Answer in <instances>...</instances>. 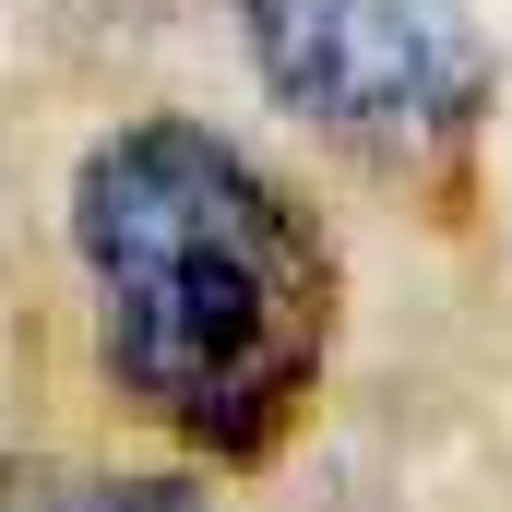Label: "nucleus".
Masks as SVG:
<instances>
[{
    "label": "nucleus",
    "instance_id": "nucleus-3",
    "mask_svg": "<svg viewBox=\"0 0 512 512\" xmlns=\"http://www.w3.org/2000/svg\"><path fill=\"white\" fill-rule=\"evenodd\" d=\"M0 512H215L191 477H120V465H0Z\"/></svg>",
    "mask_w": 512,
    "mask_h": 512
},
{
    "label": "nucleus",
    "instance_id": "nucleus-2",
    "mask_svg": "<svg viewBox=\"0 0 512 512\" xmlns=\"http://www.w3.org/2000/svg\"><path fill=\"white\" fill-rule=\"evenodd\" d=\"M227 12L274 108H298L370 167L453 155L501 96V60L465 0H227Z\"/></svg>",
    "mask_w": 512,
    "mask_h": 512
},
{
    "label": "nucleus",
    "instance_id": "nucleus-1",
    "mask_svg": "<svg viewBox=\"0 0 512 512\" xmlns=\"http://www.w3.org/2000/svg\"><path fill=\"white\" fill-rule=\"evenodd\" d=\"M72 262L108 382L215 465L298 429L334 346V251L310 203L203 120H120L72 167Z\"/></svg>",
    "mask_w": 512,
    "mask_h": 512
}]
</instances>
